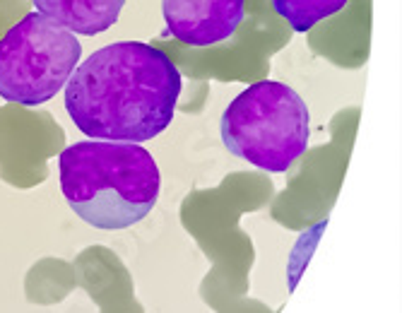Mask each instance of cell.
<instances>
[{
    "label": "cell",
    "mask_w": 402,
    "mask_h": 313,
    "mask_svg": "<svg viewBox=\"0 0 402 313\" xmlns=\"http://www.w3.org/2000/svg\"><path fill=\"white\" fill-rule=\"evenodd\" d=\"M82 58V44L41 12L24 15L0 39V99L41 106L65 89Z\"/></svg>",
    "instance_id": "cell-4"
},
{
    "label": "cell",
    "mask_w": 402,
    "mask_h": 313,
    "mask_svg": "<svg viewBox=\"0 0 402 313\" xmlns=\"http://www.w3.org/2000/svg\"><path fill=\"white\" fill-rule=\"evenodd\" d=\"M306 102L277 80L253 82L222 113V142L238 159L284 173L308 149Z\"/></svg>",
    "instance_id": "cell-3"
},
{
    "label": "cell",
    "mask_w": 402,
    "mask_h": 313,
    "mask_svg": "<svg viewBox=\"0 0 402 313\" xmlns=\"http://www.w3.org/2000/svg\"><path fill=\"white\" fill-rule=\"evenodd\" d=\"M349 0H272V8L294 31H308L325 17L337 15Z\"/></svg>",
    "instance_id": "cell-7"
},
{
    "label": "cell",
    "mask_w": 402,
    "mask_h": 313,
    "mask_svg": "<svg viewBox=\"0 0 402 313\" xmlns=\"http://www.w3.org/2000/svg\"><path fill=\"white\" fill-rule=\"evenodd\" d=\"M36 12L79 36H96L118 22L126 0H34Z\"/></svg>",
    "instance_id": "cell-6"
},
{
    "label": "cell",
    "mask_w": 402,
    "mask_h": 313,
    "mask_svg": "<svg viewBox=\"0 0 402 313\" xmlns=\"http://www.w3.org/2000/svg\"><path fill=\"white\" fill-rule=\"evenodd\" d=\"M58 173L70 210L104 231L142 222L162 190L157 162L137 142L79 140L61 152Z\"/></svg>",
    "instance_id": "cell-2"
},
{
    "label": "cell",
    "mask_w": 402,
    "mask_h": 313,
    "mask_svg": "<svg viewBox=\"0 0 402 313\" xmlns=\"http://www.w3.org/2000/svg\"><path fill=\"white\" fill-rule=\"evenodd\" d=\"M166 29L188 46H212L234 36L244 22L246 0H162Z\"/></svg>",
    "instance_id": "cell-5"
},
{
    "label": "cell",
    "mask_w": 402,
    "mask_h": 313,
    "mask_svg": "<svg viewBox=\"0 0 402 313\" xmlns=\"http://www.w3.org/2000/svg\"><path fill=\"white\" fill-rule=\"evenodd\" d=\"M181 87V70L162 48L118 41L75 68L63 104L89 140L140 145L171 125Z\"/></svg>",
    "instance_id": "cell-1"
}]
</instances>
